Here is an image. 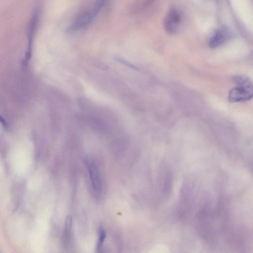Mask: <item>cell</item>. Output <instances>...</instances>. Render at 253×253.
<instances>
[{"label": "cell", "instance_id": "cell-1", "mask_svg": "<svg viewBox=\"0 0 253 253\" xmlns=\"http://www.w3.org/2000/svg\"><path fill=\"white\" fill-rule=\"evenodd\" d=\"M236 86L229 91L228 99L230 102L237 103L248 101L253 98V82L244 75L233 77Z\"/></svg>", "mask_w": 253, "mask_h": 253}, {"label": "cell", "instance_id": "cell-2", "mask_svg": "<svg viewBox=\"0 0 253 253\" xmlns=\"http://www.w3.org/2000/svg\"><path fill=\"white\" fill-rule=\"evenodd\" d=\"M105 0H96L91 9L82 12L76 17L69 30L70 31H78L89 24L101 9Z\"/></svg>", "mask_w": 253, "mask_h": 253}, {"label": "cell", "instance_id": "cell-3", "mask_svg": "<svg viewBox=\"0 0 253 253\" xmlns=\"http://www.w3.org/2000/svg\"><path fill=\"white\" fill-rule=\"evenodd\" d=\"M182 21L180 11L176 7H172L168 12L164 21L166 31L170 35L176 34L179 30Z\"/></svg>", "mask_w": 253, "mask_h": 253}, {"label": "cell", "instance_id": "cell-4", "mask_svg": "<svg viewBox=\"0 0 253 253\" xmlns=\"http://www.w3.org/2000/svg\"><path fill=\"white\" fill-rule=\"evenodd\" d=\"M87 166L93 193L95 197L98 198L102 192V181L99 171L96 165L92 162L89 163Z\"/></svg>", "mask_w": 253, "mask_h": 253}, {"label": "cell", "instance_id": "cell-5", "mask_svg": "<svg viewBox=\"0 0 253 253\" xmlns=\"http://www.w3.org/2000/svg\"><path fill=\"white\" fill-rule=\"evenodd\" d=\"M228 38V32L225 28L217 30L209 42V45L211 48H216L224 43Z\"/></svg>", "mask_w": 253, "mask_h": 253}, {"label": "cell", "instance_id": "cell-6", "mask_svg": "<svg viewBox=\"0 0 253 253\" xmlns=\"http://www.w3.org/2000/svg\"><path fill=\"white\" fill-rule=\"evenodd\" d=\"M156 0H138L133 4L131 11L133 13H139L148 8Z\"/></svg>", "mask_w": 253, "mask_h": 253}, {"label": "cell", "instance_id": "cell-7", "mask_svg": "<svg viewBox=\"0 0 253 253\" xmlns=\"http://www.w3.org/2000/svg\"><path fill=\"white\" fill-rule=\"evenodd\" d=\"M72 223L71 217L67 216L65 219L64 230L62 236V241L64 245L65 246H67L69 242Z\"/></svg>", "mask_w": 253, "mask_h": 253}, {"label": "cell", "instance_id": "cell-8", "mask_svg": "<svg viewBox=\"0 0 253 253\" xmlns=\"http://www.w3.org/2000/svg\"><path fill=\"white\" fill-rule=\"evenodd\" d=\"M106 237V232L103 228H101L99 231V239L98 241L97 247L100 248L103 245Z\"/></svg>", "mask_w": 253, "mask_h": 253}, {"label": "cell", "instance_id": "cell-9", "mask_svg": "<svg viewBox=\"0 0 253 253\" xmlns=\"http://www.w3.org/2000/svg\"><path fill=\"white\" fill-rule=\"evenodd\" d=\"M117 61L118 62H120L121 63L127 66L128 67L135 70H138L139 69L137 67L135 66L134 65L131 64L130 62H128L127 61H126V60L121 58H117Z\"/></svg>", "mask_w": 253, "mask_h": 253}]
</instances>
